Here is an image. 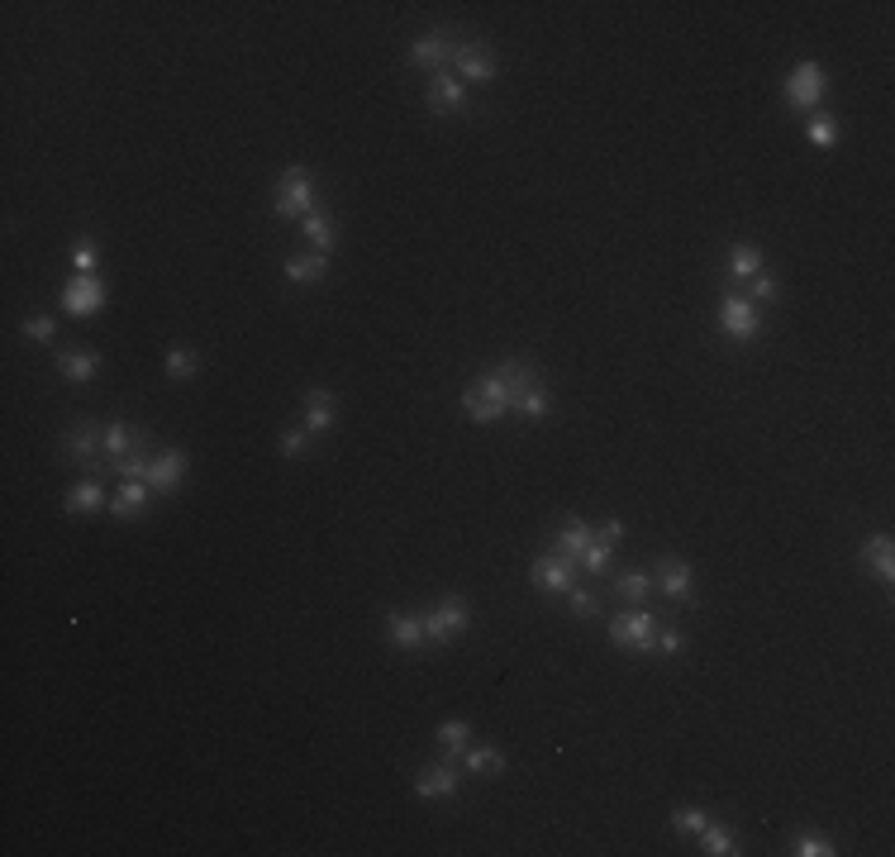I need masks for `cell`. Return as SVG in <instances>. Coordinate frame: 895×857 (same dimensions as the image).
<instances>
[{
    "label": "cell",
    "instance_id": "obj_33",
    "mask_svg": "<svg viewBox=\"0 0 895 857\" xmlns=\"http://www.w3.org/2000/svg\"><path fill=\"white\" fill-rule=\"evenodd\" d=\"M791 853H796V857H834L838 848H834V838H829V834H819V829H805V834L791 838Z\"/></svg>",
    "mask_w": 895,
    "mask_h": 857
},
{
    "label": "cell",
    "instance_id": "obj_25",
    "mask_svg": "<svg viewBox=\"0 0 895 857\" xmlns=\"http://www.w3.org/2000/svg\"><path fill=\"white\" fill-rule=\"evenodd\" d=\"M434 743H438V753L448 762H458L462 753H467V743H472V724L467 719H443L438 724V734H434Z\"/></svg>",
    "mask_w": 895,
    "mask_h": 857
},
{
    "label": "cell",
    "instance_id": "obj_1",
    "mask_svg": "<svg viewBox=\"0 0 895 857\" xmlns=\"http://www.w3.org/2000/svg\"><path fill=\"white\" fill-rule=\"evenodd\" d=\"M534 386H548L543 372H538L529 358H505L496 362L491 372H481V377L467 381V391H462V410L472 424H496L500 415H510L519 400L529 396Z\"/></svg>",
    "mask_w": 895,
    "mask_h": 857
},
{
    "label": "cell",
    "instance_id": "obj_38",
    "mask_svg": "<svg viewBox=\"0 0 895 857\" xmlns=\"http://www.w3.org/2000/svg\"><path fill=\"white\" fill-rule=\"evenodd\" d=\"M567 600H572V615H577V619H596L600 615V596L591 591V586H572Z\"/></svg>",
    "mask_w": 895,
    "mask_h": 857
},
{
    "label": "cell",
    "instance_id": "obj_11",
    "mask_svg": "<svg viewBox=\"0 0 895 857\" xmlns=\"http://www.w3.org/2000/svg\"><path fill=\"white\" fill-rule=\"evenodd\" d=\"M529 581H534L543 596H567V591L577 586V562L562 558V553L534 558V567H529Z\"/></svg>",
    "mask_w": 895,
    "mask_h": 857
},
{
    "label": "cell",
    "instance_id": "obj_29",
    "mask_svg": "<svg viewBox=\"0 0 895 857\" xmlns=\"http://www.w3.org/2000/svg\"><path fill=\"white\" fill-rule=\"evenodd\" d=\"M653 591H657L653 572H638V567H634V572H619V577H615V596L629 600V605H643Z\"/></svg>",
    "mask_w": 895,
    "mask_h": 857
},
{
    "label": "cell",
    "instance_id": "obj_3",
    "mask_svg": "<svg viewBox=\"0 0 895 857\" xmlns=\"http://www.w3.org/2000/svg\"><path fill=\"white\" fill-rule=\"evenodd\" d=\"M62 458L96 472V462L105 458V424L100 419H77L67 434H62Z\"/></svg>",
    "mask_w": 895,
    "mask_h": 857
},
{
    "label": "cell",
    "instance_id": "obj_2",
    "mask_svg": "<svg viewBox=\"0 0 895 857\" xmlns=\"http://www.w3.org/2000/svg\"><path fill=\"white\" fill-rule=\"evenodd\" d=\"M272 210H277L281 220H305L310 210H315V177L291 162L286 172L277 177V191H272Z\"/></svg>",
    "mask_w": 895,
    "mask_h": 857
},
{
    "label": "cell",
    "instance_id": "obj_7",
    "mask_svg": "<svg viewBox=\"0 0 895 857\" xmlns=\"http://www.w3.org/2000/svg\"><path fill=\"white\" fill-rule=\"evenodd\" d=\"M719 329L734 343H753L757 334H762V315H757V305L748 296L729 291V296L719 300Z\"/></svg>",
    "mask_w": 895,
    "mask_h": 857
},
{
    "label": "cell",
    "instance_id": "obj_21",
    "mask_svg": "<svg viewBox=\"0 0 895 857\" xmlns=\"http://www.w3.org/2000/svg\"><path fill=\"white\" fill-rule=\"evenodd\" d=\"M281 272H286L291 286H315L329 272V253H291V258L281 262Z\"/></svg>",
    "mask_w": 895,
    "mask_h": 857
},
{
    "label": "cell",
    "instance_id": "obj_43",
    "mask_svg": "<svg viewBox=\"0 0 895 857\" xmlns=\"http://www.w3.org/2000/svg\"><path fill=\"white\" fill-rule=\"evenodd\" d=\"M96 262H100V253H96V243H91V239H81L77 248H72V267H77L81 277H86V272H96Z\"/></svg>",
    "mask_w": 895,
    "mask_h": 857
},
{
    "label": "cell",
    "instance_id": "obj_22",
    "mask_svg": "<svg viewBox=\"0 0 895 857\" xmlns=\"http://www.w3.org/2000/svg\"><path fill=\"white\" fill-rule=\"evenodd\" d=\"M105 505H110V500H105V486H100L96 477H86L81 481V486H72V491H67V496H62V510H67V515H96V510H105Z\"/></svg>",
    "mask_w": 895,
    "mask_h": 857
},
{
    "label": "cell",
    "instance_id": "obj_35",
    "mask_svg": "<svg viewBox=\"0 0 895 857\" xmlns=\"http://www.w3.org/2000/svg\"><path fill=\"white\" fill-rule=\"evenodd\" d=\"M148 462H153V448H134V453H124V458L110 462V472H120L124 481H143Z\"/></svg>",
    "mask_w": 895,
    "mask_h": 857
},
{
    "label": "cell",
    "instance_id": "obj_20",
    "mask_svg": "<svg viewBox=\"0 0 895 857\" xmlns=\"http://www.w3.org/2000/svg\"><path fill=\"white\" fill-rule=\"evenodd\" d=\"M862 567H867L876 581H895V543H891V534H872V539L862 543Z\"/></svg>",
    "mask_w": 895,
    "mask_h": 857
},
{
    "label": "cell",
    "instance_id": "obj_41",
    "mask_svg": "<svg viewBox=\"0 0 895 857\" xmlns=\"http://www.w3.org/2000/svg\"><path fill=\"white\" fill-rule=\"evenodd\" d=\"M53 334H58V319H53V315H29V319H24V339L53 343Z\"/></svg>",
    "mask_w": 895,
    "mask_h": 857
},
{
    "label": "cell",
    "instance_id": "obj_30",
    "mask_svg": "<svg viewBox=\"0 0 895 857\" xmlns=\"http://www.w3.org/2000/svg\"><path fill=\"white\" fill-rule=\"evenodd\" d=\"M757 272H762V248H757V243H734V248H729V277L753 281Z\"/></svg>",
    "mask_w": 895,
    "mask_h": 857
},
{
    "label": "cell",
    "instance_id": "obj_31",
    "mask_svg": "<svg viewBox=\"0 0 895 857\" xmlns=\"http://www.w3.org/2000/svg\"><path fill=\"white\" fill-rule=\"evenodd\" d=\"M610 562H615V543H605L596 534V539H591V548H586V553L577 558V567L586 572V577H605V572H610Z\"/></svg>",
    "mask_w": 895,
    "mask_h": 857
},
{
    "label": "cell",
    "instance_id": "obj_36",
    "mask_svg": "<svg viewBox=\"0 0 895 857\" xmlns=\"http://www.w3.org/2000/svg\"><path fill=\"white\" fill-rule=\"evenodd\" d=\"M515 410H519L524 419H548V410H553V396H548V386H534V391L519 400Z\"/></svg>",
    "mask_w": 895,
    "mask_h": 857
},
{
    "label": "cell",
    "instance_id": "obj_8",
    "mask_svg": "<svg viewBox=\"0 0 895 857\" xmlns=\"http://www.w3.org/2000/svg\"><path fill=\"white\" fill-rule=\"evenodd\" d=\"M653 581H657V591L667 600H677V605H696V572H691V562L686 558H657L653 567Z\"/></svg>",
    "mask_w": 895,
    "mask_h": 857
},
{
    "label": "cell",
    "instance_id": "obj_27",
    "mask_svg": "<svg viewBox=\"0 0 895 857\" xmlns=\"http://www.w3.org/2000/svg\"><path fill=\"white\" fill-rule=\"evenodd\" d=\"M700 853H710V857H734V853H738V834L729 829V824L710 819V824L700 829Z\"/></svg>",
    "mask_w": 895,
    "mask_h": 857
},
{
    "label": "cell",
    "instance_id": "obj_44",
    "mask_svg": "<svg viewBox=\"0 0 895 857\" xmlns=\"http://www.w3.org/2000/svg\"><path fill=\"white\" fill-rule=\"evenodd\" d=\"M600 539H605V543H619V539H624V524H619V519H605V529H600Z\"/></svg>",
    "mask_w": 895,
    "mask_h": 857
},
{
    "label": "cell",
    "instance_id": "obj_15",
    "mask_svg": "<svg viewBox=\"0 0 895 857\" xmlns=\"http://www.w3.org/2000/svg\"><path fill=\"white\" fill-rule=\"evenodd\" d=\"M458 781H462V772L443 758V762L424 767V772L415 777V796L419 800H453V796H458Z\"/></svg>",
    "mask_w": 895,
    "mask_h": 857
},
{
    "label": "cell",
    "instance_id": "obj_19",
    "mask_svg": "<svg viewBox=\"0 0 895 857\" xmlns=\"http://www.w3.org/2000/svg\"><path fill=\"white\" fill-rule=\"evenodd\" d=\"M148 505H153V486H148V481H124L120 491L110 496L105 510H110L115 519H139Z\"/></svg>",
    "mask_w": 895,
    "mask_h": 857
},
{
    "label": "cell",
    "instance_id": "obj_5",
    "mask_svg": "<svg viewBox=\"0 0 895 857\" xmlns=\"http://www.w3.org/2000/svg\"><path fill=\"white\" fill-rule=\"evenodd\" d=\"M829 91V72H824V62H800L791 67V77L781 86V100L791 105V110H815L819 100Z\"/></svg>",
    "mask_w": 895,
    "mask_h": 857
},
{
    "label": "cell",
    "instance_id": "obj_16",
    "mask_svg": "<svg viewBox=\"0 0 895 857\" xmlns=\"http://www.w3.org/2000/svg\"><path fill=\"white\" fill-rule=\"evenodd\" d=\"M134 448H153V429H139V424H129V419H110V424H105V462L124 458V453H134Z\"/></svg>",
    "mask_w": 895,
    "mask_h": 857
},
{
    "label": "cell",
    "instance_id": "obj_23",
    "mask_svg": "<svg viewBox=\"0 0 895 857\" xmlns=\"http://www.w3.org/2000/svg\"><path fill=\"white\" fill-rule=\"evenodd\" d=\"M591 539H596V529L586 524V519H567L562 529L553 534V553H562V558H572L577 562L586 548H591Z\"/></svg>",
    "mask_w": 895,
    "mask_h": 857
},
{
    "label": "cell",
    "instance_id": "obj_42",
    "mask_svg": "<svg viewBox=\"0 0 895 857\" xmlns=\"http://www.w3.org/2000/svg\"><path fill=\"white\" fill-rule=\"evenodd\" d=\"M653 648L657 653H667V658H681V653H686V634H681V629H657Z\"/></svg>",
    "mask_w": 895,
    "mask_h": 857
},
{
    "label": "cell",
    "instance_id": "obj_6",
    "mask_svg": "<svg viewBox=\"0 0 895 857\" xmlns=\"http://www.w3.org/2000/svg\"><path fill=\"white\" fill-rule=\"evenodd\" d=\"M467 624H472V610H467V600L462 596H443L424 615V638L429 643H453V638L467 634Z\"/></svg>",
    "mask_w": 895,
    "mask_h": 857
},
{
    "label": "cell",
    "instance_id": "obj_40",
    "mask_svg": "<svg viewBox=\"0 0 895 857\" xmlns=\"http://www.w3.org/2000/svg\"><path fill=\"white\" fill-rule=\"evenodd\" d=\"M310 439H315V434H310L305 424H300V429H286V434H281V458H305V453H310Z\"/></svg>",
    "mask_w": 895,
    "mask_h": 857
},
{
    "label": "cell",
    "instance_id": "obj_12",
    "mask_svg": "<svg viewBox=\"0 0 895 857\" xmlns=\"http://www.w3.org/2000/svg\"><path fill=\"white\" fill-rule=\"evenodd\" d=\"M458 34L453 29H429L424 39L410 43V67H429V72H443L448 62H453V53H458Z\"/></svg>",
    "mask_w": 895,
    "mask_h": 857
},
{
    "label": "cell",
    "instance_id": "obj_24",
    "mask_svg": "<svg viewBox=\"0 0 895 857\" xmlns=\"http://www.w3.org/2000/svg\"><path fill=\"white\" fill-rule=\"evenodd\" d=\"M300 234L315 243V253H334V248H339V220L324 215V210H310V215L300 220Z\"/></svg>",
    "mask_w": 895,
    "mask_h": 857
},
{
    "label": "cell",
    "instance_id": "obj_13",
    "mask_svg": "<svg viewBox=\"0 0 895 857\" xmlns=\"http://www.w3.org/2000/svg\"><path fill=\"white\" fill-rule=\"evenodd\" d=\"M100 305H105V281L96 277V272H86V277H67V286H62V310L67 315H77V319H86V315H96Z\"/></svg>",
    "mask_w": 895,
    "mask_h": 857
},
{
    "label": "cell",
    "instance_id": "obj_34",
    "mask_svg": "<svg viewBox=\"0 0 895 857\" xmlns=\"http://www.w3.org/2000/svg\"><path fill=\"white\" fill-rule=\"evenodd\" d=\"M805 139L815 143V148H834V143H838V120L829 115V110H815L810 124H805Z\"/></svg>",
    "mask_w": 895,
    "mask_h": 857
},
{
    "label": "cell",
    "instance_id": "obj_9",
    "mask_svg": "<svg viewBox=\"0 0 895 857\" xmlns=\"http://www.w3.org/2000/svg\"><path fill=\"white\" fill-rule=\"evenodd\" d=\"M453 72H458L467 86H486V81H496V53L486 48L481 39H462L458 53H453Z\"/></svg>",
    "mask_w": 895,
    "mask_h": 857
},
{
    "label": "cell",
    "instance_id": "obj_32",
    "mask_svg": "<svg viewBox=\"0 0 895 857\" xmlns=\"http://www.w3.org/2000/svg\"><path fill=\"white\" fill-rule=\"evenodd\" d=\"M196 367H200L196 348H186V343H172V348H167V377L172 381H191Z\"/></svg>",
    "mask_w": 895,
    "mask_h": 857
},
{
    "label": "cell",
    "instance_id": "obj_10",
    "mask_svg": "<svg viewBox=\"0 0 895 857\" xmlns=\"http://www.w3.org/2000/svg\"><path fill=\"white\" fill-rule=\"evenodd\" d=\"M186 467H191L186 448H158L153 462H148V472H143V481L153 486V496H172L181 481H186Z\"/></svg>",
    "mask_w": 895,
    "mask_h": 857
},
{
    "label": "cell",
    "instance_id": "obj_14",
    "mask_svg": "<svg viewBox=\"0 0 895 857\" xmlns=\"http://www.w3.org/2000/svg\"><path fill=\"white\" fill-rule=\"evenodd\" d=\"M424 100H429V110L434 115H462V105H467V81L458 77V72H434L429 77V91H424Z\"/></svg>",
    "mask_w": 895,
    "mask_h": 857
},
{
    "label": "cell",
    "instance_id": "obj_28",
    "mask_svg": "<svg viewBox=\"0 0 895 857\" xmlns=\"http://www.w3.org/2000/svg\"><path fill=\"white\" fill-rule=\"evenodd\" d=\"M462 767H467L472 777H500V772H505V753H500V748H491V743H486V748H472V743H467V753H462Z\"/></svg>",
    "mask_w": 895,
    "mask_h": 857
},
{
    "label": "cell",
    "instance_id": "obj_17",
    "mask_svg": "<svg viewBox=\"0 0 895 857\" xmlns=\"http://www.w3.org/2000/svg\"><path fill=\"white\" fill-rule=\"evenodd\" d=\"M386 638H391V648H400V653H419L429 638H424V615H415V610H391L386 615Z\"/></svg>",
    "mask_w": 895,
    "mask_h": 857
},
{
    "label": "cell",
    "instance_id": "obj_26",
    "mask_svg": "<svg viewBox=\"0 0 895 857\" xmlns=\"http://www.w3.org/2000/svg\"><path fill=\"white\" fill-rule=\"evenodd\" d=\"M53 362H58V377L67 381H91L100 372V353H91V348H67Z\"/></svg>",
    "mask_w": 895,
    "mask_h": 857
},
{
    "label": "cell",
    "instance_id": "obj_4",
    "mask_svg": "<svg viewBox=\"0 0 895 857\" xmlns=\"http://www.w3.org/2000/svg\"><path fill=\"white\" fill-rule=\"evenodd\" d=\"M610 638H615L619 648H629V653H653L657 615H653V610H643V605H629L624 615L610 619Z\"/></svg>",
    "mask_w": 895,
    "mask_h": 857
},
{
    "label": "cell",
    "instance_id": "obj_39",
    "mask_svg": "<svg viewBox=\"0 0 895 857\" xmlns=\"http://www.w3.org/2000/svg\"><path fill=\"white\" fill-rule=\"evenodd\" d=\"M743 286H748V300H753V305H767V300H776V291H781V286H776V277L767 272V267H762V272H757L753 281H743Z\"/></svg>",
    "mask_w": 895,
    "mask_h": 857
},
{
    "label": "cell",
    "instance_id": "obj_37",
    "mask_svg": "<svg viewBox=\"0 0 895 857\" xmlns=\"http://www.w3.org/2000/svg\"><path fill=\"white\" fill-rule=\"evenodd\" d=\"M710 824V810H700V805H681L677 815H672V829L677 834H700Z\"/></svg>",
    "mask_w": 895,
    "mask_h": 857
},
{
    "label": "cell",
    "instance_id": "obj_18",
    "mask_svg": "<svg viewBox=\"0 0 895 857\" xmlns=\"http://www.w3.org/2000/svg\"><path fill=\"white\" fill-rule=\"evenodd\" d=\"M334 419H339L334 391H329V386H310V391H305V429H310V434H329Z\"/></svg>",
    "mask_w": 895,
    "mask_h": 857
}]
</instances>
